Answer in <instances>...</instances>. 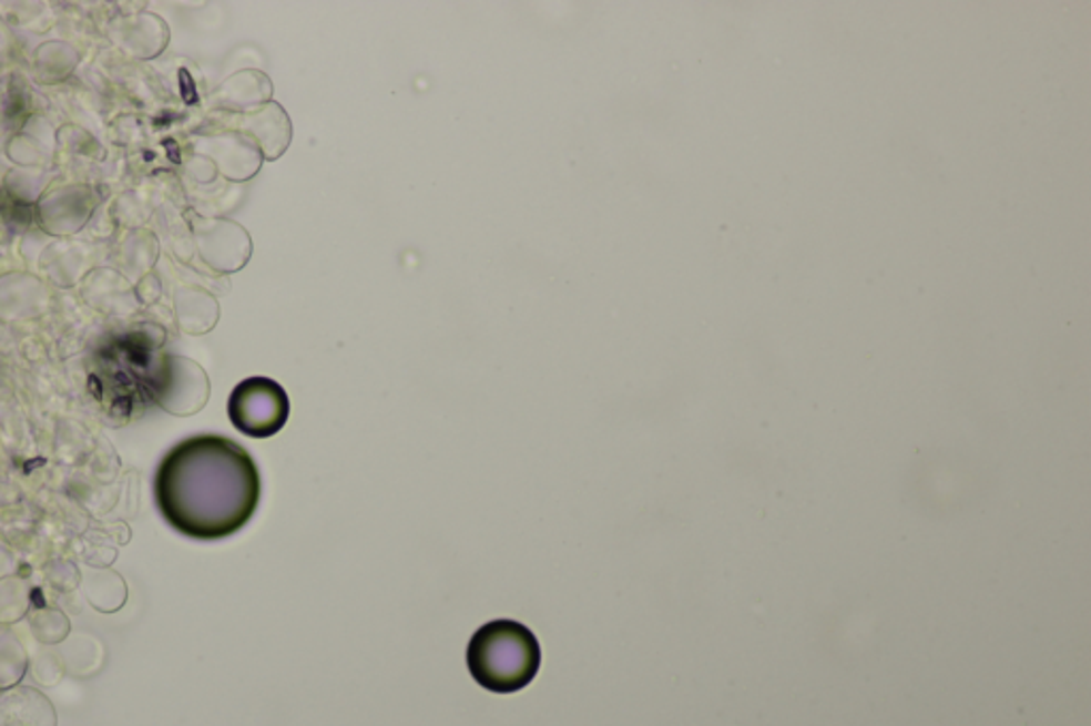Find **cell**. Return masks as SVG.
Segmentation results:
<instances>
[{
    "label": "cell",
    "instance_id": "ba28073f",
    "mask_svg": "<svg viewBox=\"0 0 1091 726\" xmlns=\"http://www.w3.org/2000/svg\"><path fill=\"white\" fill-rule=\"evenodd\" d=\"M13 569H16V556H13V552H11V550H9V548L0 541V580H2V577H7V575H11V573H13Z\"/></svg>",
    "mask_w": 1091,
    "mask_h": 726
},
{
    "label": "cell",
    "instance_id": "5b68a950",
    "mask_svg": "<svg viewBox=\"0 0 1091 726\" xmlns=\"http://www.w3.org/2000/svg\"><path fill=\"white\" fill-rule=\"evenodd\" d=\"M28 669V656L24 646L13 635L0 637V691L16 688V684L24 677Z\"/></svg>",
    "mask_w": 1091,
    "mask_h": 726
},
{
    "label": "cell",
    "instance_id": "3957f363",
    "mask_svg": "<svg viewBox=\"0 0 1091 726\" xmlns=\"http://www.w3.org/2000/svg\"><path fill=\"white\" fill-rule=\"evenodd\" d=\"M290 416L286 390L269 377H247L228 399V418L239 432L265 439L282 431Z\"/></svg>",
    "mask_w": 1091,
    "mask_h": 726
},
{
    "label": "cell",
    "instance_id": "7a4b0ae2",
    "mask_svg": "<svg viewBox=\"0 0 1091 726\" xmlns=\"http://www.w3.org/2000/svg\"><path fill=\"white\" fill-rule=\"evenodd\" d=\"M542 665L538 637L517 620H492L480 626L467 646L471 677L497 695L519 693Z\"/></svg>",
    "mask_w": 1091,
    "mask_h": 726
},
{
    "label": "cell",
    "instance_id": "6da1fadb",
    "mask_svg": "<svg viewBox=\"0 0 1091 726\" xmlns=\"http://www.w3.org/2000/svg\"><path fill=\"white\" fill-rule=\"evenodd\" d=\"M159 511L177 533L216 541L239 533L261 501V473L237 441L196 434L164 454L154 476Z\"/></svg>",
    "mask_w": 1091,
    "mask_h": 726
},
{
    "label": "cell",
    "instance_id": "52a82bcc",
    "mask_svg": "<svg viewBox=\"0 0 1091 726\" xmlns=\"http://www.w3.org/2000/svg\"><path fill=\"white\" fill-rule=\"evenodd\" d=\"M27 610L28 591L24 582L0 580V622H16L27 614Z\"/></svg>",
    "mask_w": 1091,
    "mask_h": 726
},
{
    "label": "cell",
    "instance_id": "8992f818",
    "mask_svg": "<svg viewBox=\"0 0 1091 726\" xmlns=\"http://www.w3.org/2000/svg\"><path fill=\"white\" fill-rule=\"evenodd\" d=\"M30 626H32L34 637L48 646L64 642L69 637V631H71V622L55 607H45L41 612H34Z\"/></svg>",
    "mask_w": 1091,
    "mask_h": 726
},
{
    "label": "cell",
    "instance_id": "277c9868",
    "mask_svg": "<svg viewBox=\"0 0 1091 726\" xmlns=\"http://www.w3.org/2000/svg\"><path fill=\"white\" fill-rule=\"evenodd\" d=\"M0 726H55L54 705L34 688H9L0 697Z\"/></svg>",
    "mask_w": 1091,
    "mask_h": 726
}]
</instances>
